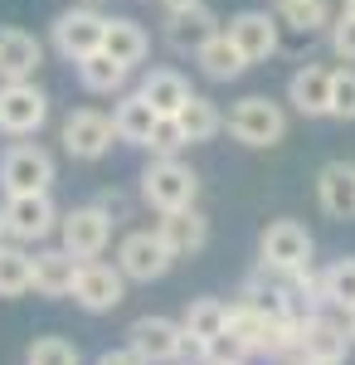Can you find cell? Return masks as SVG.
I'll use <instances>...</instances> for the list:
<instances>
[{
  "label": "cell",
  "mask_w": 355,
  "mask_h": 365,
  "mask_svg": "<svg viewBox=\"0 0 355 365\" xmlns=\"http://www.w3.org/2000/svg\"><path fill=\"white\" fill-rule=\"evenodd\" d=\"M200 195V175L180 156H151V166L141 170V200L165 215V210H190Z\"/></svg>",
  "instance_id": "obj_1"
},
{
  "label": "cell",
  "mask_w": 355,
  "mask_h": 365,
  "mask_svg": "<svg viewBox=\"0 0 355 365\" xmlns=\"http://www.w3.org/2000/svg\"><path fill=\"white\" fill-rule=\"evenodd\" d=\"M224 127H229V137L253 146V151H263V146H277V141L287 137V113L277 108L273 98H263V93H253V98H239L229 117H224Z\"/></svg>",
  "instance_id": "obj_2"
},
{
  "label": "cell",
  "mask_w": 355,
  "mask_h": 365,
  "mask_svg": "<svg viewBox=\"0 0 355 365\" xmlns=\"http://www.w3.org/2000/svg\"><path fill=\"white\" fill-rule=\"evenodd\" d=\"M351 346V327L326 312H307L297 322V365H346Z\"/></svg>",
  "instance_id": "obj_3"
},
{
  "label": "cell",
  "mask_w": 355,
  "mask_h": 365,
  "mask_svg": "<svg viewBox=\"0 0 355 365\" xmlns=\"http://www.w3.org/2000/svg\"><path fill=\"white\" fill-rule=\"evenodd\" d=\"M54 185V156L39 141H15L0 156V190L5 195H44Z\"/></svg>",
  "instance_id": "obj_4"
},
{
  "label": "cell",
  "mask_w": 355,
  "mask_h": 365,
  "mask_svg": "<svg viewBox=\"0 0 355 365\" xmlns=\"http://www.w3.org/2000/svg\"><path fill=\"white\" fill-rule=\"evenodd\" d=\"M44 122H49V93L34 83V78L0 83V132H5V137L25 141V137H34Z\"/></svg>",
  "instance_id": "obj_5"
},
{
  "label": "cell",
  "mask_w": 355,
  "mask_h": 365,
  "mask_svg": "<svg viewBox=\"0 0 355 365\" xmlns=\"http://www.w3.org/2000/svg\"><path fill=\"white\" fill-rule=\"evenodd\" d=\"M112 220L108 210L93 200V205H78V210H68L63 220H58V244L73 253L78 263H88V258H103L112 244Z\"/></svg>",
  "instance_id": "obj_6"
},
{
  "label": "cell",
  "mask_w": 355,
  "mask_h": 365,
  "mask_svg": "<svg viewBox=\"0 0 355 365\" xmlns=\"http://www.w3.org/2000/svg\"><path fill=\"white\" fill-rule=\"evenodd\" d=\"M0 220H5V239H10V244H44L58 229L63 215L54 210V200L44 190V195H5Z\"/></svg>",
  "instance_id": "obj_7"
},
{
  "label": "cell",
  "mask_w": 355,
  "mask_h": 365,
  "mask_svg": "<svg viewBox=\"0 0 355 365\" xmlns=\"http://www.w3.org/2000/svg\"><path fill=\"white\" fill-rule=\"evenodd\" d=\"M73 302L93 317L103 312H117L127 302V273L117 263H103V258H88L78 263V278H73Z\"/></svg>",
  "instance_id": "obj_8"
},
{
  "label": "cell",
  "mask_w": 355,
  "mask_h": 365,
  "mask_svg": "<svg viewBox=\"0 0 355 365\" xmlns=\"http://www.w3.org/2000/svg\"><path fill=\"white\" fill-rule=\"evenodd\" d=\"M103 39H108V15H98V5H73L54 15V49L63 58L83 63L88 54L103 49Z\"/></svg>",
  "instance_id": "obj_9"
},
{
  "label": "cell",
  "mask_w": 355,
  "mask_h": 365,
  "mask_svg": "<svg viewBox=\"0 0 355 365\" xmlns=\"http://www.w3.org/2000/svg\"><path fill=\"white\" fill-rule=\"evenodd\" d=\"M175 263V253L165 249V239L156 229H132L117 244V268L127 273V282H161Z\"/></svg>",
  "instance_id": "obj_10"
},
{
  "label": "cell",
  "mask_w": 355,
  "mask_h": 365,
  "mask_svg": "<svg viewBox=\"0 0 355 365\" xmlns=\"http://www.w3.org/2000/svg\"><path fill=\"white\" fill-rule=\"evenodd\" d=\"M58 141H63V151H68L73 161H103V156L112 151V141H117V127H112L108 113H98V108H78V113L63 117Z\"/></svg>",
  "instance_id": "obj_11"
},
{
  "label": "cell",
  "mask_w": 355,
  "mask_h": 365,
  "mask_svg": "<svg viewBox=\"0 0 355 365\" xmlns=\"http://www.w3.org/2000/svg\"><path fill=\"white\" fill-rule=\"evenodd\" d=\"M258 253H263V263H268V268L297 273V268H312L317 244H312L307 225H297V220H273V225L258 234Z\"/></svg>",
  "instance_id": "obj_12"
},
{
  "label": "cell",
  "mask_w": 355,
  "mask_h": 365,
  "mask_svg": "<svg viewBox=\"0 0 355 365\" xmlns=\"http://www.w3.org/2000/svg\"><path fill=\"white\" fill-rule=\"evenodd\" d=\"M180 322L170 317H137L127 327V346L137 351L146 365H175V351H180Z\"/></svg>",
  "instance_id": "obj_13"
},
{
  "label": "cell",
  "mask_w": 355,
  "mask_h": 365,
  "mask_svg": "<svg viewBox=\"0 0 355 365\" xmlns=\"http://www.w3.org/2000/svg\"><path fill=\"white\" fill-rule=\"evenodd\" d=\"M224 34L234 39L244 63H263V58L277 54V15H268V10H239Z\"/></svg>",
  "instance_id": "obj_14"
},
{
  "label": "cell",
  "mask_w": 355,
  "mask_h": 365,
  "mask_svg": "<svg viewBox=\"0 0 355 365\" xmlns=\"http://www.w3.org/2000/svg\"><path fill=\"white\" fill-rule=\"evenodd\" d=\"M317 205L336 225L355 220V161H326L317 170Z\"/></svg>",
  "instance_id": "obj_15"
},
{
  "label": "cell",
  "mask_w": 355,
  "mask_h": 365,
  "mask_svg": "<svg viewBox=\"0 0 355 365\" xmlns=\"http://www.w3.org/2000/svg\"><path fill=\"white\" fill-rule=\"evenodd\" d=\"M331 83H336V68L326 63H302L287 83V103L302 117H331Z\"/></svg>",
  "instance_id": "obj_16"
},
{
  "label": "cell",
  "mask_w": 355,
  "mask_h": 365,
  "mask_svg": "<svg viewBox=\"0 0 355 365\" xmlns=\"http://www.w3.org/2000/svg\"><path fill=\"white\" fill-rule=\"evenodd\" d=\"M219 34V20L210 5H190V10H165V44L175 54H200L205 39Z\"/></svg>",
  "instance_id": "obj_17"
},
{
  "label": "cell",
  "mask_w": 355,
  "mask_h": 365,
  "mask_svg": "<svg viewBox=\"0 0 355 365\" xmlns=\"http://www.w3.org/2000/svg\"><path fill=\"white\" fill-rule=\"evenodd\" d=\"M156 234L165 239V249L175 253V258H190L210 244V220L200 215V210H165L161 220H156Z\"/></svg>",
  "instance_id": "obj_18"
},
{
  "label": "cell",
  "mask_w": 355,
  "mask_h": 365,
  "mask_svg": "<svg viewBox=\"0 0 355 365\" xmlns=\"http://www.w3.org/2000/svg\"><path fill=\"white\" fill-rule=\"evenodd\" d=\"M29 263H34V292L39 297H73V278H78V258L54 244V249H39L29 253Z\"/></svg>",
  "instance_id": "obj_19"
},
{
  "label": "cell",
  "mask_w": 355,
  "mask_h": 365,
  "mask_svg": "<svg viewBox=\"0 0 355 365\" xmlns=\"http://www.w3.org/2000/svg\"><path fill=\"white\" fill-rule=\"evenodd\" d=\"M44 63V44L29 29H0V83H20L34 78V68Z\"/></svg>",
  "instance_id": "obj_20"
},
{
  "label": "cell",
  "mask_w": 355,
  "mask_h": 365,
  "mask_svg": "<svg viewBox=\"0 0 355 365\" xmlns=\"http://www.w3.org/2000/svg\"><path fill=\"white\" fill-rule=\"evenodd\" d=\"M156 122L161 113L146 103V93H122L117 98V108H112V127H117V141H127V146H146L151 132H156Z\"/></svg>",
  "instance_id": "obj_21"
},
{
  "label": "cell",
  "mask_w": 355,
  "mask_h": 365,
  "mask_svg": "<svg viewBox=\"0 0 355 365\" xmlns=\"http://www.w3.org/2000/svg\"><path fill=\"white\" fill-rule=\"evenodd\" d=\"M195 63H200V73L205 78H215V83H229V78H239L248 63H244V54L234 49V39L219 29L215 39H205L200 44V54H195Z\"/></svg>",
  "instance_id": "obj_22"
},
{
  "label": "cell",
  "mask_w": 355,
  "mask_h": 365,
  "mask_svg": "<svg viewBox=\"0 0 355 365\" xmlns=\"http://www.w3.org/2000/svg\"><path fill=\"white\" fill-rule=\"evenodd\" d=\"M141 93H146V103H151L161 117H175L185 103H190V83H185L175 68H151V73L141 78Z\"/></svg>",
  "instance_id": "obj_23"
},
{
  "label": "cell",
  "mask_w": 355,
  "mask_h": 365,
  "mask_svg": "<svg viewBox=\"0 0 355 365\" xmlns=\"http://www.w3.org/2000/svg\"><path fill=\"white\" fill-rule=\"evenodd\" d=\"M103 49H108V54L117 58V63L137 68L141 58H146V49H151V39H146V29H141L137 20L117 15V20H108V39H103Z\"/></svg>",
  "instance_id": "obj_24"
},
{
  "label": "cell",
  "mask_w": 355,
  "mask_h": 365,
  "mask_svg": "<svg viewBox=\"0 0 355 365\" xmlns=\"http://www.w3.org/2000/svg\"><path fill=\"white\" fill-rule=\"evenodd\" d=\"M127 78H132V68H127V63H117L108 49H98V54H88L78 63V83L88 88V93H122Z\"/></svg>",
  "instance_id": "obj_25"
},
{
  "label": "cell",
  "mask_w": 355,
  "mask_h": 365,
  "mask_svg": "<svg viewBox=\"0 0 355 365\" xmlns=\"http://www.w3.org/2000/svg\"><path fill=\"white\" fill-rule=\"evenodd\" d=\"M34 287V263H29L25 244H0V297H25Z\"/></svg>",
  "instance_id": "obj_26"
},
{
  "label": "cell",
  "mask_w": 355,
  "mask_h": 365,
  "mask_svg": "<svg viewBox=\"0 0 355 365\" xmlns=\"http://www.w3.org/2000/svg\"><path fill=\"white\" fill-rule=\"evenodd\" d=\"M277 25L297 29V34H317V29H331V5L326 0H277Z\"/></svg>",
  "instance_id": "obj_27"
},
{
  "label": "cell",
  "mask_w": 355,
  "mask_h": 365,
  "mask_svg": "<svg viewBox=\"0 0 355 365\" xmlns=\"http://www.w3.org/2000/svg\"><path fill=\"white\" fill-rule=\"evenodd\" d=\"M175 122L185 127V137H190V146L195 141H210L224 127V113L215 108V98H205V93H190V103L175 113Z\"/></svg>",
  "instance_id": "obj_28"
},
{
  "label": "cell",
  "mask_w": 355,
  "mask_h": 365,
  "mask_svg": "<svg viewBox=\"0 0 355 365\" xmlns=\"http://www.w3.org/2000/svg\"><path fill=\"white\" fill-rule=\"evenodd\" d=\"M321 302L355 312V258H336L331 268H321Z\"/></svg>",
  "instance_id": "obj_29"
},
{
  "label": "cell",
  "mask_w": 355,
  "mask_h": 365,
  "mask_svg": "<svg viewBox=\"0 0 355 365\" xmlns=\"http://www.w3.org/2000/svg\"><path fill=\"white\" fill-rule=\"evenodd\" d=\"M180 327L185 331H195V336H219L224 327H229V302H219V297H195L190 307H185V317H180Z\"/></svg>",
  "instance_id": "obj_30"
},
{
  "label": "cell",
  "mask_w": 355,
  "mask_h": 365,
  "mask_svg": "<svg viewBox=\"0 0 355 365\" xmlns=\"http://www.w3.org/2000/svg\"><path fill=\"white\" fill-rule=\"evenodd\" d=\"M25 365H78V346L63 341V336H39L29 346Z\"/></svg>",
  "instance_id": "obj_31"
},
{
  "label": "cell",
  "mask_w": 355,
  "mask_h": 365,
  "mask_svg": "<svg viewBox=\"0 0 355 365\" xmlns=\"http://www.w3.org/2000/svg\"><path fill=\"white\" fill-rule=\"evenodd\" d=\"M190 146V137H185V127L175 122V117H161L156 122V132H151V141H146V151L151 156H180Z\"/></svg>",
  "instance_id": "obj_32"
},
{
  "label": "cell",
  "mask_w": 355,
  "mask_h": 365,
  "mask_svg": "<svg viewBox=\"0 0 355 365\" xmlns=\"http://www.w3.org/2000/svg\"><path fill=\"white\" fill-rule=\"evenodd\" d=\"M331 117L355 122V68H336V83H331Z\"/></svg>",
  "instance_id": "obj_33"
},
{
  "label": "cell",
  "mask_w": 355,
  "mask_h": 365,
  "mask_svg": "<svg viewBox=\"0 0 355 365\" xmlns=\"http://www.w3.org/2000/svg\"><path fill=\"white\" fill-rule=\"evenodd\" d=\"M331 54L355 63V10H341V20H331Z\"/></svg>",
  "instance_id": "obj_34"
},
{
  "label": "cell",
  "mask_w": 355,
  "mask_h": 365,
  "mask_svg": "<svg viewBox=\"0 0 355 365\" xmlns=\"http://www.w3.org/2000/svg\"><path fill=\"white\" fill-rule=\"evenodd\" d=\"M253 351H248L244 341L234 336V331H219V336H210V365H244Z\"/></svg>",
  "instance_id": "obj_35"
},
{
  "label": "cell",
  "mask_w": 355,
  "mask_h": 365,
  "mask_svg": "<svg viewBox=\"0 0 355 365\" xmlns=\"http://www.w3.org/2000/svg\"><path fill=\"white\" fill-rule=\"evenodd\" d=\"M175 365H210V341L195 336V331H180V351H175Z\"/></svg>",
  "instance_id": "obj_36"
},
{
  "label": "cell",
  "mask_w": 355,
  "mask_h": 365,
  "mask_svg": "<svg viewBox=\"0 0 355 365\" xmlns=\"http://www.w3.org/2000/svg\"><path fill=\"white\" fill-rule=\"evenodd\" d=\"M98 365H146V361H141L132 346H117V351H103V356H98Z\"/></svg>",
  "instance_id": "obj_37"
},
{
  "label": "cell",
  "mask_w": 355,
  "mask_h": 365,
  "mask_svg": "<svg viewBox=\"0 0 355 365\" xmlns=\"http://www.w3.org/2000/svg\"><path fill=\"white\" fill-rule=\"evenodd\" d=\"M98 205L108 210V215H112V220H117V225L127 220V195H117V190H103V195H98Z\"/></svg>",
  "instance_id": "obj_38"
},
{
  "label": "cell",
  "mask_w": 355,
  "mask_h": 365,
  "mask_svg": "<svg viewBox=\"0 0 355 365\" xmlns=\"http://www.w3.org/2000/svg\"><path fill=\"white\" fill-rule=\"evenodd\" d=\"M165 10H190V5H205V0H161Z\"/></svg>",
  "instance_id": "obj_39"
},
{
  "label": "cell",
  "mask_w": 355,
  "mask_h": 365,
  "mask_svg": "<svg viewBox=\"0 0 355 365\" xmlns=\"http://www.w3.org/2000/svg\"><path fill=\"white\" fill-rule=\"evenodd\" d=\"M346 327H351V341H355V312H346Z\"/></svg>",
  "instance_id": "obj_40"
},
{
  "label": "cell",
  "mask_w": 355,
  "mask_h": 365,
  "mask_svg": "<svg viewBox=\"0 0 355 365\" xmlns=\"http://www.w3.org/2000/svg\"><path fill=\"white\" fill-rule=\"evenodd\" d=\"M0 244H5V220H0Z\"/></svg>",
  "instance_id": "obj_41"
},
{
  "label": "cell",
  "mask_w": 355,
  "mask_h": 365,
  "mask_svg": "<svg viewBox=\"0 0 355 365\" xmlns=\"http://www.w3.org/2000/svg\"><path fill=\"white\" fill-rule=\"evenodd\" d=\"M341 5H346V10H355V0H341Z\"/></svg>",
  "instance_id": "obj_42"
},
{
  "label": "cell",
  "mask_w": 355,
  "mask_h": 365,
  "mask_svg": "<svg viewBox=\"0 0 355 365\" xmlns=\"http://www.w3.org/2000/svg\"><path fill=\"white\" fill-rule=\"evenodd\" d=\"M78 5H98V0H78Z\"/></svg>",
  "instance_id": "obj_43"
}]
</instances>
